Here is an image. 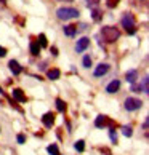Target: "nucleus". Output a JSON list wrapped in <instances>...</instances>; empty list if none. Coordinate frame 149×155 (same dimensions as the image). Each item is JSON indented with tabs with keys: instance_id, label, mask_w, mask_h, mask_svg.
Returning a JSON list of instances; mask_svg holds the SVG:
<instances>
[{
	"instance_id": "1",
	"label": "nucleus",
	"mask_w": 149,
	"mask_h": 155,
	"mask_svg": "<svg viewBox=\"0 0 149 155\" xmlns=\"http://www.w3.org/2000/svg\"><path fill=\"white\" fill-rule=\"evenodd\" d=\"M101 35H103V38H104L106 42L112 43V42H116V40H119L120 31L117 29V27H114V26H104L101 29Z\"/></svg>"
},
{
	"instance_id": "2",
	"label": "nucleus",
	"mask_w": 149,
	"mask_h": 155,
	"mask_svg": "<svg viewBox=\"0 0 149 155\" xmlns=\"http://www.w3.org/2000/svg\"><path fill=\"white\" fill-rule=\"evenodd\" d=\"M79 15H80L79 10L77 8H71V7H63V8H59L58 11H56V16H58V19H61V21L74 19V18H77Z\"/></svg>"
},
{
	"instance_id": "3",
	"label": "nucleus",
	"mask_w": 149,
	"mask_h": 155,
	"mask_svg": "<svg viewBox=\"0 0 149 155\" xmlns=\"http://www.w3.org/2000/svg\"><path fill=\"white\" fill-rule=\"evenodd\" d=\"M122 26L127 29L128 34H135L136 32V27H135V18L131 13H125L124 18H122Z\"/></svg>"
},
{
	"instance_id": "4",
	"label": "nucleus",
	"mask_w": 149,
	"mask_h": 155,
	"mask_svg": "<svg viewBox=\"0 0 149 155\" xmlns=\"http://www.w3.org/2000/svg\"><path fill=\"white\" fill-rule=\"evenodd\" d=\"M143 106V101L141 99H136V97H127L125 99V109L127 110H138Z\"/></svg>"
},
{
	"instance_id": "5",
	"label": "nucleus",
	"mask_w": 149,
	"mask_h": 155,
	"mask_svg": "<svg viewBox=\"0 0 149 155\" xmlns=\"http://www.w3.org/2000/svg\"><path fill=\"white\" fill-rule=\"evenodd\" d=\"M133 91H136V93H149V78L143 77L140 85H136V87L133 85Z\"/></svg>"
},
{
	"instance_id": "6",
	"label": "nucleus",
	"mask_w": 149,
	"mask_h": 155,
	"mask_svg": "<svg viewBox=\"0 0 149 155\" xmlns=\"http://www.w3.org/2000/svg\"><path fill=\"white\" fill-rule=\"evenodd\" d=\"M88 47H90V38L88 37H82L80 40H77V43H76V51L77 53H83Z\"/></svg>"
},
{
	"instance_id": "7",
	"label": "nucleus",
	"mask_w": 149,
	"mask_h": 155,
	"mask_svg": "<svg viewBox=\"0 0 149 155\" xmlns=\"http://www.w3.org/2000/svg\"><path fill=\"white\" fill-rule=\"evenodd\" d=\"M119 88H120V82H119V80H112V82L106 87V91L109 94H112V93H117Z\"/></svg>"
},
{
	"instance_id": "8",
	"label": "nucleus",
	"mask_w": 149,
	"mask_h": 155,
	"mask_svg": "<svg viewBox=\"0 0 149 155\" xmlns=\"http://www.w3.org/2000/svg\"><path fill=\"white\" fill-rule=\"evenodd\" d=\"M8 66H10V71L13 72L15 75H19V74L22 72V67H21V66H19L16 61H13V59H11V61L8 62Z\"/></svg>"
},
{
	"instance_id": "9",
	"label": "nucleus",
	"mask_w": 149,
	"mask_h": 155,
	"mask_svg": "<svg viewBox=\"0 0 149 155\" xmlns=\"http://www.w3.org/2000/svg\"><path fill=\"white\" fill-rule=\"evenodd\" d=\"M42 122H43V125L47 126V128H50L51 125H53V122H55V115L51 112H48V114H45V115L42 117Z\"/></svg>"
},
{
	"instance_id": "10",
	"label": "nucleus",
	"mask_w": 149,
	"mask_h": 155,
	"mask_svg": "<svg viewBox=\"0 0 149 155\" xmlns=\"http://www.w3.org/2000/svg\"><path fill=\"white\" fill-rule=\"evenodd\" d=\"M109 71V66L107 64H100L98 67L95 69V77H101V75H104V74Z\"/></svg>"
},
{
	"instance_id": "11",
	"label": "nucleus",
	"mask_w": 149,
	"mask_h": 155,
	"mask_svg": "<svg viewBox=\"0 0 149 155\" xmlns=\"http://www.w3.org/2000/svg\"><path fill=\"white\" fill-rule=\"evenodd\" d=\"M64 34H66L67 37H74L77 34V26H74V24L64 26Z\"/></svg>"
},
{
	"instance_id": "12",
	"label": "nucleus",
	"mask_w": 149,
	"mask_h": 155,
	"mask_svg": "<svg viewBox=\"0 0 149 155\" xmlns=\"http://www.w3.org/2000/svg\"><path fill=\"white\" fill-rule=\"evenodd\" d=\"M13 97L16 101H19V102H26V96H24V93H22L21 90H13Z\"/></svg>"
},
{
	"instance_id": "13",
	"label": "nucleus",
	"mask_w": 149,
	"mask_h": 155,
	"mask_svg": "<svg viewBox=\"0 0 149 155\" xmlns=\"http://www.w3.org/2000/svg\"><path fill=\"white\" fill-rule=\"evenodd\" d=\"M47 75L50 80H58L59 75H61V72H59V69H50V71L47 72Z\"/></svg>"
},
{
	"instance_id": "14",
	"label": "nucleus",
	"mask_w": 149,
	"mask_h": 155,
	"mask_svg": "<svg viewBox=\"0 0 149 155\" xmlns=\"http://www.w3.org/2000/svg\"><path fill=\"white\" fill-rule=\"evenodd\" d=\"M125 77H127V82L128 83L133 85L136 82V78H138V72H136V71H130V72H127V75H125Z\"/></svg>"
},
{
	"instance_id": "15",
	"label": "nucleus",
	"mask_w": 149,
	"mask_h": 155,
	"mask_svg": "<svg viewBox=\"0 0 149 155\" xmlns=\"http://www.w3.org/2000/svg\"><path fill=\"white\" fill-rule=\"evenodd\" d=\"M31 53H32L34 56H39V53H40V45H39V42H32V43H31Z\"/></svg>"
},
{
	"instance_id": "16",
	"label": "nucleus",
	"mask_w": 149,
	"mask_h": 155,
	"mask_svg": "<svg viewBox=\"0 0 149 155\" xmlns=\"http://www.w3.org/2000/svg\"><path fill=\"white\" fill-rule=\"evenodd\" d=\"M104 123H106V117H104V115H98V117H96V120H95V125L98 126V128H101V126H104Z\"/></svg>"
},
{
	"instance_id": "17",
	"label": "nucleus",
	"mask_w": 149,
	"mask_h": 155,
	"mask_svg": "<svg viewBox=\"0 0 149 155\" xmlns=\"http://www.w3.org/2000/svg\"><path fill=\"white\" fill-rule=\"evenodd\" d=\"M56 109H58L59 112H64V110H66V104H64V101L59 99V97L56 99Z\"/></svg>"
},
{
	"instance_id": "18",
	"label": "nucleus",
	"mask_w": 149,
	"mask_h": 155,
	"mask_svg": "<svg viewBox=\"0 0 149 155\" xmlns=\"http://www.w3.org/2000/svg\"><path fill=\"white\" fill-rule=\"evenodd\" d=\"M48 153H51V155H59V152H58V146H56V144L48 146Z\"/></svg>"
},
{
	"instance_id": "19",
	"label": "nucleus",
	"mask_w": 149,
	"mask_h": 155,
	"mask_svg": "<svg viewBox=\"0 0 149 155\" xmlns=\"http://www.w3.org/2000/svg\"><path fill=\"white\" fill-rule=\"evenodd\" d=\"M76 149H77L79 152H83L85 150V142L83 141H77L76 142Z\"/></svg>"
},
{
	"instance_id": "20",
	"label": "nucleus",
	"mask_w": 149,
	"mask_h": 155,
	"mask_svg": "<svg viewBox=\"0 0 149 155\" xmlns=\"http://www.w3.org/2000/svg\"><path fill=\"white\" fill-rule=\"evenodd\" d=\"M91 18H93L95 21H100V18H101V11H100V10H93V13H91Z\"/></svg>"
},
{
	"instance_id": "21",
	"label": "nucleus",
	"mask_w": 149,
	"mask_h": 155,
	"mask_svg": "<svg viewBox=\"0 0 149 155\" xmlns=\"http://www.w3.org/2000/svg\"><path fill=\"white\" fill-rule=\"evenodd\" d=\"M109 136H111V141L112 142H117V133H116V130H114V128L109 130Z\"/></svg>"
},
{
	"instance_id": "22",
	"label": "nucleus",
	"mask_w": 149,
	"mask_h": 155,
	"mask_svg": "<svg viewBox=\"0 0 149 155\" xmlns=\"http://www.w3.org/2000/svg\"><path fill=\"white\" fill-rule=\"evenodd\" d=\"M39 40H40V47H47V37H45L43 34L39 35Z\"/></svg>"
},
{
	"instance_id": "23",
	"label": "nucleus",
	"mask_w": 149,
	"mask_h": 155,
	"mask_svg": "<svg viewBox=\"0 0 149 155\" xmlns=\"http://www.w3.org/2000/svg\"><path fill=\"white\" fill-rule=\"evenodd\" d=\"M122 133H124V136H131V133H133V131H131L130 126H124V128H122Z\"/></svg>"
},
{
	"instance_id": "24",
	"label": "nucleus",
	"mask_w": 149,
	"mask_h": 155,
	"mask_svg": "<svg viewBox=\"0 0 149 155\" xmlns=\"http://www.w3.org/2000/svg\"><path fill=\"white\" fill-rule=\"evenodd\" d=\"M120 0H107V7L109 8H114V7H117Z\"/></svg>"
},
{
	"instance_id": "25",
	"label": "nucleus",
	"mask_w": 149,
	"mask_h": 155,
	"mask_svg": "<svg viewBox=\"0 0 149 155\" xmlns=\"http://www.w3.org/2000/svg\"><path fill=\"white\" fill-rule=\"evenodd\" d=\"M91 66V58L90 56H85L83 58V67H90Z\"/></svg>"
},
{
	"instance_id": "26",
	"label": "nucleus",
	"mask_w": 149,
	"mask_h": 155,
	"mask_svg": "<svg viewBox=\"0 0 149 155\" xmlns=\"http://www.w3.org/2000/svg\"><path fill=\"white\" fill-rule=\"evenodd\" d=\"M100 2H101V0H87V5H88V7H96Z\"/></svg>"
},
{
	"instance_id": "27",
	"label": "nucleus",
	"mask_w": 149,
	"mask_h": 155,
	"mask_svg": "<svg viewBox=\"0 0 149 155\" xmlns=\"http://www.w3.org/2000/svg\"><path fill=\"white\" fill-rule=\"evenodd\" d=\"M24 141H26V136L24 134H18V142L19 144H24Z\"/></svg>"
},
{
	"instance_id": "28",
	"label": "nucleus",
	"mask_w": 149,
	"mask_h": 155,
	"mask_svg": "<svg viewBox=\"0 0 149 155\" xmlns=\"http://www.w3.org/2000/svg\"><path fill=\"white\" fill-rule=\"evenodd\" d=\"M5 54H7V50H5L3 47H0V58H3Z\"/></svg>"
},
{
	"instance_id": "29",
	"label": "nucleus",
	"mask_w": 149,
	"mask_h": 155,
	"mask_svg": "<svg viewBox=\"0 0 149 155\" xmlns=\"http://www.w3.org/2000/svg\"><path fill=\"white\" fill-rule=\"evenodd\" d=\"M51 53H53V54L56 56V54H58V50H56V48H51Z\"/></svg>"
},
{
	"instance_id": "30",
	"label": "nucleus",
	"mask_w": 149,
	"mask_h": 155,
	"mask_svg": "<svg viewBox=\"0 0 149 155\" xmlns=\"http://www.w3.org/2000/svg\"><path fill=\"white\" fill-rule=\"evenodd\" d=\"M59 2H72V0H59Z\"/></svg>"
},
{
	"instance_id": "31",
	"label": "nucleus",
	"mask_w": 149,
	"mask_h": 155,
	"mask_svg": "<svg viewBox=\"0 0 149 155\" xmlns=\"http://www.w3.org/2000/svg\"><path fill=\"white\" fill-rule=\"evenodd\" d=\"M0 94H3V91H2V88H0Z\"/></svg>"
},
{
	"instance_id": "32",
	"label": "nucleus",
	"mask_w": 149,
	"mask_h": 155,
	"mask_svg": "<svg viewBox=\"0 0 149 155\" xmlns=\"http://www.w3.org/2000/svg\"><path fill=\"white\" fill-rule=\"evenodd\" d=\"M0 2H3V0H0Z\"/></svg>"
}]
</instances>
